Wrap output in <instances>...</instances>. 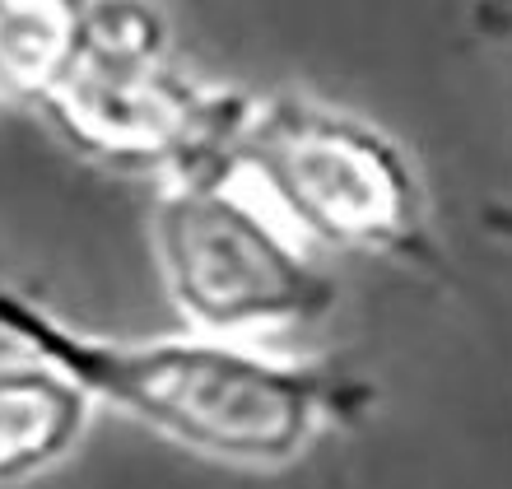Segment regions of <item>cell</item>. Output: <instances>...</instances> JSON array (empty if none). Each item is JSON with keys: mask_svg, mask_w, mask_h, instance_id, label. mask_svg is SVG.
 <instances>
[{"mask_svg": "<svg viewBox=\"0 0 512 489\" xmlns=\"http://www.w3.org/2000/svg\"><path fill=\"white\" fill-rule=\"evenodd\" d=\"M233 173L312 252H345L438 275L447 266L433 201L396 136L308 94L252 98Z\"/></svg>", "mask_w": 512, "mask_h": 489, "instance_id": "3", "label": "cell"}, {"mask_svg": "<svg viewBox=\"0 0 512 489\" xmlns=\"http://www.w3.org/2000/svg\"><path fill=\"white\" fill-rule=\"evenodd\" d=\"M84 0H0V94L33 108L80 42Z\"/></svg>", "mask_w": 512, "mask_h": 489, "instance_id": "6", "label": "cell"}, {"mask_svg": "<svg viewBox=\"0 0 512 489\" xmlns=\"http://www.w3.org/2000/svg\"><path fill=\"white\" fill-rule=\"evenodd\" d=\"M480 224H485L489 238H499V243L512 247V201H489L485 215H480Z\"/></svg>", "mask_w": 512, "mask_h": 489, "instance_id": "8", "label": "cell"}, {"mask_svg": "<svg viewBox=\"0 0 512 489\" xmlns=\"http://www.w3.org/2000/svg\"><path fill=\"white\" fill-rule=\"evenodd\" d=\"M471 24L489 42H512V0H475Z\"/></svg>", "mask_w": 512, "mask_h": 489, "instance_id": "7", "label": "cell"}, {"mask_svg": "<svg viewBox=\"0 0 512 489\" xmlns=\"http://www.w3.org/2000/svg\"><path fill=\"white\" fill-rule=\"evenodd\" d=\"M0 336L61 368L94 406L122 410L173 448L243 471H284L317 438L373 410V382L326 359L201 331L108 336L0 280Z\"/></svg>", "mask_w": 512, "mask_h": 489, "instance_id": "1", "label": "cell"}, {"mask_svg": "<svg viewBox=\"0 0 512 489\" xmlns=\"http://www.w3.org/2000/svg\"><path fill=\"white\" fill-rule=\"evenodd\" d=\"M94 420V401L38 354L0 364V485H24L66 462Z\"/></svg>", "mask_w": 512, "mask_h": 489, "instance_id": "5", "label": "cell"}, {"mask_svg": "<svg viewBox=\"0 0 512 489\" xmlns=\"http://www.w3.org/2000/svg\"><path fill=\"white\" fill-rule=\"evenodd\" d=\"M247 103L177 66L154 0H84L80 42L33 112L75 159L163 187L233 168Z\"/></svg>", "mask_w": 512, "mask_h": 489, "instance_id": "2", "label": "cell"}, {"mask_svg": "<svg viewBox=\"0 0 512 489\" xmlns=\"http://www.w3.org/2000/svg\"><path fill=\"white\" fill-rule=\"evenodd\" d=\"M149 243L173 313L201 336L266 345L336 308L317 252L233 168L163 182Z\"/></svg>", "mask_w": 512, "mask_h": 489, "instance_id": "4", "label": "cell"}, {"mask_svg": "<svg viewBox=\"0 0 512 489\" xmlns=\"http://www.w3.org/2000/svg\"><path fill=\"white\" fill-rule=\"evenodd\" d=\"M0 108H10V98H5V94H0Z\"/></svg>", "mask_w": 512, "mask_h": 489, "instance_id": "9", "label": "cell"}]
</instances>
